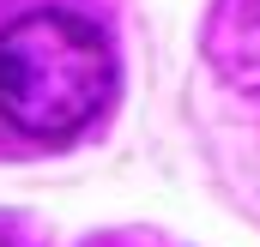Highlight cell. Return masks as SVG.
I'll return each instance as SVG.
<instances>
[{"mask_svg": "<svg viewBox=\"0 0 260 247\" xmlns=\"http://www.w3.org/2000/svg\"><path fill=\"white\" fill-rule=\"evenodd\" d=\"M115 97V49L79 12L43 6L0 30V121L24 139H73Z\"/></svg>", "mask_w": 260, "mask_h": 247, "instance_id": "6da1fadb", "label": "cell"}, {"mask_svg": "<svg viewBox=\"0 0 260 247\" xmlns=\"http://www.w3.org/2000/svg\"><path fill=\"white\" fill-rule=\"evenodd\" d=\"M206 61L230 91L260 97V0H212V12H206Z\"/></svg>", "mask_w": 260, "mask_h": 247, "instance_id": "7a4b0ae2", "label": "cell"}, {"mask_svg": "<svg viewBox=\"0 0 260 247\" xmlns=\"http://www.w3.org/2000/svg\"><path fill=\"white\" fill-rule=\"evenodd\" d=\"M0 247H6V241H0Z\"/></svg>", "mask_w": 260, "mask_h": 247, "instance_id": "3957f363", "label": "cell"}]
</instances>
